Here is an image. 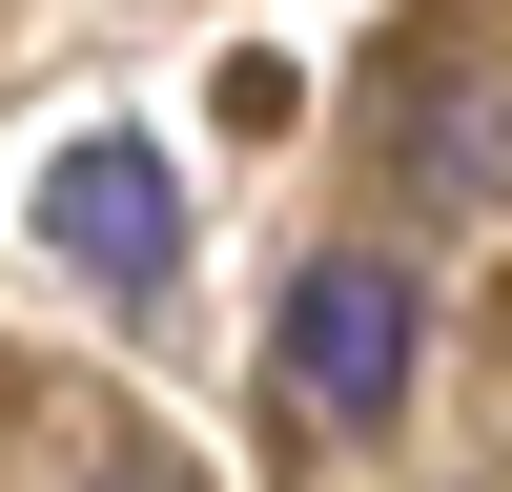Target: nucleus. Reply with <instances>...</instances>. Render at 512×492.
Masks as SVG:
<instances>
[{
	"instance_id": "f257e3e1",
	"label": "nucleus",
	"mask_w": 512,
	"mask_h": 492,
	"mask_svg": "<svg viewBox=\"0 0 512 492\" xmlns=\"http://www.w3.org/2000/svg\"><path fill=\"white\" fill-rule=\"evenodd\" d=\"M410 349H431V308H410L390 246H308L287 308H267V369H287L308 431H390V410H410Z\"/></svg>"
},
{
	"instance_id": "f03ea898",
	"label": "nucleus",
	"mask_w": 512,
	"mask_h": 492,
	"mask_svg": "<svg viewBox=\"0 0 512 492\" xmlns=\"http://www.w3.org/2000/svg\"><path fill=\"white\" fill-rule=\"evenodd\" d=\"M41 246H62L103 308H144V287L185 267V164L123 144V123H103V144H41Z\"/></svg>"
},
{
	"instance_id": "7ed1b4c3",
	"label": "nucleus",
	"mask_w": 512,
	"mask_h": 492,
	"mask_svg": "<svg viewBox=\"0 0 512 492\" xmlns=\"http://www.w3.org/2000/svg\"><path fill=\"white\" fill-rule=\"evenodd\" d=\"M103 492H164V472H103Z\"/></svg>"
}]
</instances>
